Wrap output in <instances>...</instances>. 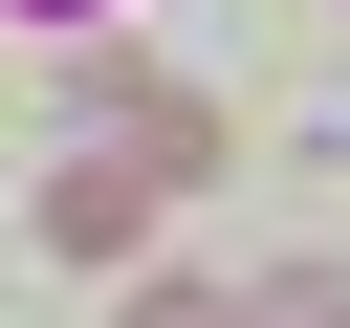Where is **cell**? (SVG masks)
I'll return each instance as SVG.
<instances>
[{"label": "cell", "instance_id": "1", "mask_svg": "<svg viewBox=\"0 0 350 328\" xmlns=\"http://www.w3.org/2000/svg\"><path fill=\"white\" fill-rule=\"evenodd\" d=\"M66 87H88V109H109V153H153L175 197L219 175V87H175V66H66Z\"/></svg>", "mask_w": 350, "mask_h": 328}, {"label": "cell", "instance_id": "2", "mask_svg": "<svg viewBox=\"0 0 350 328\" xmlns=\"http://www.w3.org/2000/svg\"><path fill=\"white\" fill-rule=\"evenodd\" d=\"M153 219H175L153 153H66V175H44V241H66V262H153Z\"/></svg>", "mask_w": 350, "mask_h": 328}, {"label": "cell", "instance_id": "3", "mask_svg": "<svg viewBox=\"0 0 350 328\" xmlns=\"http://www.w3.org/2000/svg\"><path fill=\"white\" fill-rule=\"evenodd\" d=\"M262 328H350V262H284V284H241Z\"/></svg>", "mask_w": 350, "mask_h": 328}, {"label": "cell", "instance_id": "4", "mask_svg": "<svg viewBox=\"0 0 350 328\" xmlns=\"http://www.w3.org/2000/svg\"><path fill=\"white\" fill-rule=\"evenodd\" d=\"M131 328H262V306H219V284H131Z\"/></svg>", "mask_w": 350, "mask_h": 328}, {"label": "cell", "instance_id": "5", "mask_svg": "<svg viewBox=\"0 0 350 328\" xmlns=\"http://www.w3.org/2000/svg\"><path fill=\"white\" fill-rule=\"evenodd\" d=\"M0 22H109V0H0Z\"/></svg>", "mask_w": 350, "mask_h": 328}]
</instances>
